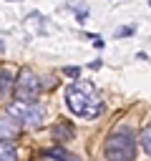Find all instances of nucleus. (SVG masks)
I'll return each instance as SVG.
<instances>
[{"label":"nucleus","mask_w":151,"mask_h":161,"mask_svg":"<svg viewBox=\"0 0 151 161\" xmlns=\"http://www.w3.org/2000/svg\"><path fill=\"white\" fill-rule=\"evenodd\" d=\"M65 103L70 108V113L81 116V118H98L103 113V101L96 91V86L91 80H76L65 88Z\"/></svg>","instance_id":"nucleus-1"},{"label":"nucleus","mask_w":151,"mask_h":161,"mask_svg":"<svg viewBox=\"0 0 151 161\" xmlns=\"http://www.w3.org/2000/svg\"><path fill=\"white\" fill-rule=\"evenodd\" d=\"M106 161H133L136 158V136L128 128L113 131L103 143Z\"/></svg>","instance_id":"nucleus-2"},{"label":"nucleus","mask_w":151,"mask_h":161,"mask_svg":"<svg viewBox=\"0 0 151 161\" xmlns=\"http://www.w3.org/2000/svg\"><path fill=\"white\" fill-rule=\"evenodd\" d=\"M8 116H13L15 121L35 128V126H43L45 106L43 103H35V101H15V103L8 106Z\"/></svg>","instance_id":"nucleus-3"},{"label":"nucleus","mask_w":151,"mask_h":161,"mask_svg":"<svg viewBox=\"0 0 151 161\" xmlns=\"http://www.w3.org/2000/svg\"><path fill=\"white\" fill-rule=\"evenodd\" d=\"M40 78L35 75V70L30 68H20L18 78H15V93L20 101H35L40 96Z\"/></svg>","instance_id":"nucleus-4"},{"label":"nucleus","mask_w":151,"mask_h":161,"mask_svg":"<svg viewBox=\"0 0 151 161\" xmlns=\"http://www.w3.org/2000/svg\"><path fill=\"white\" fill-rule=\"evenodd\" d=\"M20 133V126L13 116H0V141H10Z\"/></svg>","instance_id":"nucleus-5"},{"label":"nucleus","mask_w":151,"mask_h":161,"mask_svg":"<svg viewBox=\"0 0 151 161\" xmlns=\"http://www.w3.org/2000/svg\"><path fill=\"white\" fill-rule=\"evenodd\" d=\"M53 136H55L58 141H70V138H73V126H70L68 121H60V123L53 126Z\"/></svg>","instance_id":"nucleus-6"},{"label":"nucleus","mask_w":151,"mask_h":161,"mask_svg":"<svg viewBox=\"0 0 151 161\" xmlns=\"http://www.w3.org/2000/svg\"><path fill=\"white\" fill-rule=\"evenodd\" d=\"M13 86H15V80H13L10 70H8V68H0V98H8Z\"/></svg>","instance_id":"nucleus-7"},{"label":"nucleus","mask_w":151,"mask_h":161,"mask_svg":"<svg viewBox=\"0 0 151 161\" xmlns=\"http://www.w3.org/2000/svg\"><path fill=\"white\" fill-rule=\"evenodd\" d=\"M43 156H45V158H53V161H81L78 156L68 153L65 148H48V151H45Z\"/></svg>","instance_id":"nucleus-8"},{"label":"nucleus","mask_w":151,"mask_h":161,"mask_svg":"<svg viewBox=\"0 0 151 161\" xmlns=\"http://www.w3.org/2000/svg\"><path fill=\"white\" fill-rule=\"evenodd\" d=\"M0 161H18V153L8 141H0Z\"/></svg>","instance_id":"nucleus-9"},{"label":"nucleus","mask_w":151,"mask_h":161,"mask_svg":"<svg viewBox=\"0 0 151 161\" xmlns=\"http://www.w3.org/2000/svg\"><path fill=\"white\" fill-rule=\"evenodd\" d=\"M138 141H141V148L151 156V126H146L143 131H141V136H138Z\"/></svg>","instance_id":"nucleus-10"},{"label":"nucleus","mask_w":151,"mask_h":161,"mask_svg":"<svg viewBox=\"0 0 151 161\" xmlns=\"http://www.w3.org/2000/svg\"><path fill=\"white\" fill-rule=\"evenodd\" d=\"M63 73H65V75H78V73H81V68H73V65H68V68H63Z\"/></svg>","instance_id":"nucleus-11"},{"label":"nucleus","mask_w":151,"mask_h":161,"mask_svg":"<svg viewBox=\"0 0 151 161\" xmlns=\"http://www.w3.org/2000/svg\"><path fill=\"white\" fill-rule=\"evenodd\" d=\"M131 33H133V28H118V30H116L118 38H121V35H131Z\"/></svg>","instance_id":"nucleus-12"},{"label":"nucleus","mask_w":151,"mask_h":161,"mask_svg":"<svg viewBox=\"0 0 151 161\" xmlns=\"http://www.w3.org/2000/svg\"><path fill=\"white\" fill-rule=\"evenodd\" d=\"M3 48H5V45H3V40H0V53H3Z\"/></svg>","instance_id":"nucleus-13"}]
</instances>
